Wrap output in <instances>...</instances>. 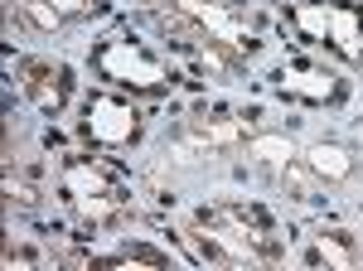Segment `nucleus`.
I'll return each instance as SVG.
<instances>
[{
	"label": "nucleus",
	"instance_id": "obj_1",
	"mask_svg": "<svg viewBox=\"0 0 363 271\" xmlns=\"http://www.w3.org/2000/svg\"><path fill=\"white\" fill-rule=\"evenodd\" d=\"M189 238L213 262L272 267V262L286 257V243H281L277 223L262 214V209H252V204H208V209H199Z\"/></svg>",
	"mask_w": 363,
	"mask_h": 271
},
{
	"label": "nucleus",
	"instance_id": "obj_2",
	"mask_svg": "<svg viewBox=\"0 0 363 271\" xmlns=\"http://www.w3.org/2000/svg\"><path fill=\"white\" fill-rule=\"evenodd\" d=\"M63 189H68L73 214L83 218L87 228H112V223H121L126 209H131L126 179H121L116 170H107L102 160H73L68 175H63Z\"/></svg>",
	"mask_w": 363,
	"mask_h": 271
},
{
	"label": "nucleus",
	"instance_id": "obj_3",
	"mask_svg": "<svg viewBox=\"0 0 363 271\" xmlns=\"http://www.w3.org/2000/svg\"><path fill=\"white\" fill-rule=\"evenodd\" d=\"M291 20L306 29L310 39L339 49L349 63L363 58V15L359 10H349V5H339V0H301V5L291 10Z\"/></svg>",
	"mask_w": 363,
	"mask_h": 271
},
{
	"label": "nucleus",
	"instance_id": "obj_4",
	"mask_svg": "<svg viewBox=\"0 0 363 271\" xmlns=\"http://www.w3.org/2000/svg\"><path fill=\"white\" fill-rule=\"evenodd\" d=\"M97 68H102V78L121 82V87H140V92L165 87V68L145 54L140 44H131V39H107L102 54H97Z\"/></svg>",
	"mask_w": 363,
	"mask_h": 271
},
{
	"label": "nucleus",
	"instance_id": "obj_5",
	"mask_svg": "<svg viewBox=\"0 0 363 271\" xmlns=\"http://www.w3.org/2000/svg\"><path fill=\"white\" fill-rule=\"evenodd\" d=\"M174 10H179V15H189L203 39L223 44V49H233V54H238V49H247V25L228 10L223 0H174Z\"/></svg>",
	"mask_w": 363,
	"mask_h": 271
},
{
	"label": "nucleus",
	"instance_id": "obj_6",
	"mask_svg": "<svg viewBox=\"0 0 363 271\" xmlns=\"http://www.w3.org/2000/svg\"><path fill=\"white\" fill-rule=\"evenodd\" d=\"M20 87L29 92V102L39 111H58L68 102V92H73V78H68V68L63 63H49V58H34L20 68Z\"/></svg>",
	"mask_w": 363,
	"mask_h": 271
},
{
	"label": "nucleus",
	"instance_id": "obj_7",
	"mask_svg": "<svg viewBox=\"0 0 363 271\" xmlns=\"http://www.w3.org/2000/svg\"><path fill=\"white\" fill-rule=\"evenodd\" d=\"M136 107L131 102H116V97H92L87 107V136L97 145H126L136 136Z\"/></svg>",
	"mask_w": 363,
	"mask_h": 271
},
{
	"label": "nucleus",
	"instance_id": "obj_8",
	"mask_svg": "<svg viewBox=\"0 0 363 271\" xmlns=\"http://www.w3.org/2000/svg\"><path fill=\"white\" fill-rule=\"evenodd\" d=\"M306 262H325V267H335V271H349V267H359L363 262V243H349L339 228H320L315 238H310V252H306Z\"/></svg>",
	"mask_w": 363,
	"mask_h": 271
},
{
	"label": "nucleus",
	"instance_id": "obj_9",
	"mask_svg": "<svg viewBox=\"0 0 363 271\" xmlns=\"http://www.w3.org/2000/svg\"><path fill=\"white\" fill-rule=\"evenodd\" d=\"M184 150H233V145H247L242 121H189L179 136Z\"/></svg>",
	"mask_w": 363,
	"mask_h": 271
},
{
	"label": "nucleus",
	"instance_id": "obj_10",
	"mask_svg": "<svg viewBox=\"0 0 363 271\" xmlns=\"http://www.w3.org/2000/svg\"><path fill=\"white\" fill-rule=\"evenodd\" d=\"M281 87L296 92V97H310V102H330L339 92V78L330 68H310V63H286L281 68Z\"/></svg>",
	"mask_w": 363,
	"mask_h": 271
},
{
	"label": "nucleus",
	"instance_id": "obj_11",
	"mask_svg": "<svg viewBox=\"0 0 363 271\" xmlns=\"http://www.w3.org/2000/svg\"><path fill=\"white\" fill-rule=\"evenodd\" d=\"M301 160L325 179V184H344L349 175H354V150L349 145H335V140H320V145H310V150H301Z\"/></svg>",
	"mask_w": 363,
	"mask_h": 271
},
{
	"label": "nucleus",
	"instance_id": "obj_12",
	"mask_svg": "<svg viewBox=\"0 0 363 271\" xmlns=\"http://www.w3.org/2000/svg\"><path fill=\"white\" fill-rule=\"evenodd\" d=\"M296 155H301V150H296V140H291L286 131H257V136H247V160L262 165V170H272V175H281Z\"/></svg>",
	"mask_w": 363,
	"mask_h": 271
},
{
	"label": "nucleus",
	"instance_id": "obj_13",
	"mask_svg": "<svg viewBox=\"0 0 363 271\" xmlns=\"http://www.w3.org/2000/svg\"><path fill=\"white\" fill-rule=\"evenodd\" d=\"M10 20L29 34H58L63 29V15H58L49 0H10Z\"/></svg>",
	"mask_w": 363,
	"mask_h": 271
},
{
	"label": "nucleus",
	"instance_id": "obj_14",
	"mask_svg": "<svg viewBox=\"0 0 363 271\" xmlns=\"http://www.w3.org/2000/svg\"><path fill=\"white\" fill-rule=\"evenodd\" d=\"M277 184H281V194H291V199H301V204H310V199H320V194L330 189V184H325V179H320V175H315L301 155H296V160L277 175Z\"/></svg>",
	"mask_w": 363,
	"mask_h": 271
},
{
	"label": "nucleus",
	"instance_id": "obj_15",
	"mask_svg": "<svg viewBox=\"0 0 363 271\" xmlns=\"http://www.w3.org/2000/svg\"><path fill=\"white\" fill-rule=\"evenodd\" d=\"M97 267H116V262H145V267H169L174 257L160 252V247H145V243H121L116 252H102V257H92Z\"/></svg>",
	"mask_w": 363,
	"mask_h": 271
},
{
	"label": "nucleus",
	"instance_id": "obj_16",
	"mask_svg": "<svg viewBox=\"0 0 363 271\" xmlns=\"http://www.w3.org/2000/svg\"><path fill=\"white\" fill-rule=\"evenodd\" d=\"M49 5H54L63 20H83V15H92V10H97V0H49Z\"/></svg>",
	"mask_w": 363,
	"mask_h": 271
},
{
	"label": "nucleus",
	"instance_id": "obj_17",
	"mask_svg": "<svg viewBox=\"0 0 363 271\" xmlns=\"http://www.w3.org/2000/svg\"><path fill=\"white\" fill-rule=\"evenodd\" d=\"M5 189H10V204H34V189H29L25 179H15V175L5 179Z\"/></svg>",
	"mask_w": 363,
	"mask_h": 271
}]
</instances>
